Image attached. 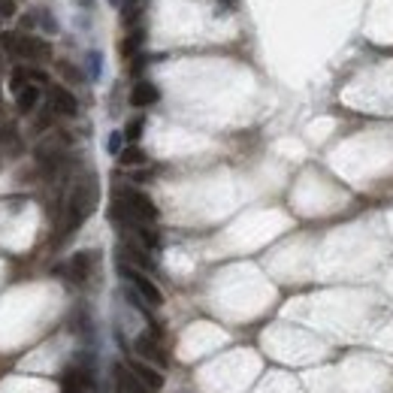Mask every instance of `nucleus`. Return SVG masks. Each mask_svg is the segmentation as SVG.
<instances>
[{"instance_id":"39448f33","label":"nucleus","mask_w":393,"mask_h":393,"mask_svg":"<svg viewBox=\"0 0 393 393\" xmlns=\"http://www.w3.org/2000/svg\"><path fill=\"white\" fill-rule=\"evenodd\" d=\"M94 387V375L88 366H70L61 375V393H88Z\"/></svg>"},{"instance_id":"1a4fd4ad","label":"nucleus","mask_w":393,"mask_h":393,"mask_svg":"<svg viewBox=\"0 0 393 393\" xmlns=\"http://www.w3.org/2000/svg\"><path fill=\"white\" fill-rule=\"evenodd\" d=\"M127 369L142 381L145 387H152L154 393L164 387V372H161V369H154V366H149V363H139V360H127Z\"/></svg>"},{"instance_id":"6e6552de","label":"nucleus","mask_w":393,"mask_h":393,"mask_svg":"<svg viewBox=\"0 0 393 393\" xmlns=\"http://www.w3.org/2000/svg\"><path fill=\"white\" fill-rule=\"evenodd\" d=\"M157 100H161V88L154 82H137L130 88V106L145 109V106H154Z\"/></svg>"},{"instance_id":"dca6fc26","label":"nucleus","mask_w":393,"mask_h":393,"mask_svg":"<svg viewBox=\"0 0 393 393\" xmlns=\"http://www.w3.org/2000/svg\"><path fill=\"white\" fill-rule=\"evenodd\" d=\"M142 127H145V121H142V118H130V121H127V127L121 130V133H125V139H127V142H137V139L142 137Z\"/></svg>"},{"instance_id":"f03ea898","label":"nucleus","mask_w":393,"mask_h":393,"mask_svg":"<svg viewBox=\"0 0 393 393\" xmlns=\"http://www.w3.org/2000/svg\"><path fill=\"white\" fill-rule=\"evenodd\" d=\"M0 49L16 55V58H25V61H49L52 58V46L46 40L33 37V33H21V30L0 33Z\"/></svg>"},{"instance_id":"6ab92c4d","label":"nucleus","mask_w":393,"mask_h":393,"mask_svg":"<svg viewBox=\"0 0 393 393\" xmlns=\"http://www.w3.org/2000/svg\"><path fill=\"white\" fill-rule=\"evenodd\" d=\"M16 13H18L16 0H0V18H13Z\"/></svg>"},{"instance_id":"9d476101","label":"nucleus","mask_w":393,"mask_h":393,"mask_svg":"<svg viewBox=\"0 0 393 393\" xmlns=\"http://www.w3.org/2000/svg\"><path fill=\"white\" fill-rule=\"evenodd\" d=\"M133 348H137V354L142 357V360L157 363V366H166V354H164V348L157 345L154 336H139V339L133 342Z\"/></svg>"},{"instance_id":"0eeeda50","label":"nucleus","mask_w":393,"mask_h":393,"mask_svg":"<svg viewBox=\"0 0 393 393\" xmlns=\"http://www.w3.org/2000/svg\"><path fill=\"white\" fill-rule=\"evenodd\" d=\"M91 269H94V251H76L70 257V263H67V273L76 285H82L91 278Z\"/></svg>"},{"instance_id":"4468645a","label":"nucleus","mask_w":393,"mask_h":393,"mask_svg":"<svg viewBox=\"0 0 393 393\" xmlns=\"http://www.w3.org/2000/svg\"><path fill=\"white\" fill-rule=\"evenodd\" d=\"M118 161H121V166H139V164H145V152L139 145H127V149L118 152Z\"/></svg>"},{"instance_id":"412c9836","label":"nucleus","mask_w":393,"mask_h":393,"mask_svg":"<svg viewBox=\"0 0 393 393\" xmlns=\"http://www.w3.org/2000/svg\"><path fill=\"white\" fill-rule=\"evenodd\" d=\"M109 4H121V0H109Z\"/></svg>"},{"instance_id":"4be33fe9","label":"nucleus","mask_w":393,"mask_h":393,"mask_svg":"<svg viewBox=\"0 0 393 393\" xmlns=\"http://www.w3.org/2000/svg\"><path fill=\"white\" fill-rule=\"evenodd\" d=\"M0 94H4V88H0Z\"/></svg>"},{"instance_id":"20e7f679","label":"nucleus","mask_w":393,"mask_h":393,"mask_svg":"<svg viewBox=\"0 0 393 393\" xmlns=\"http://www.w3.org/2000/svg\"><path fill=\"white\" fill-rule=\"evenodd\" d=\"M118 200L130 209V215L137 218V221H145V224H154L157 221V206H154V200L149 194H142V190L137 188H125L118 194Z\"/></svg>"},{"instance_id":"7ed1b4c3","label":"nucleus","mask_w":393,"mask_h":393,"mask_svg":"<svg viewBox=\"0 0 393 393\" xmlns=\"http://www.w3.org/2000/svg\"><path fill=\"white\" fill-rule=\"evenodd\" d=\"M118 275L125 278L127 285H133V290L149 302V306H164V294H161V287H157L149 275L142 273V269H137V266H127L125 261L118 263Z\"/></svg>"},{"instance_id":"2eb2a0df","label":"nucleus","mask_w":393,"mask_h":393,"mask_svg":"<svg viewBox=\"0 0 393 393\" xmlns=\"http://www.w3.org/2000/svg\"><path fill=\"white\" fill-rule=\"evenodd\" d=\"M85 67H88V76L100 79V70H103V55H100V52H88L85 55Z\"/></svg>"},{"instance_id":"ddd939ff","label":"nucleus","mask_w":393,"mask_h":393,"mask_svg":"<svg viewBox=\"0 0 393 393\" xmlns=\"http://www.w3.org/2000/svg\"><path fill=\"white\" fill-rule=\"evenodd\" d=\"M40 88L37 85H25V88H21V91L16 94V106H18V112H33V109H37L40 106Z\"/></svg>"},{"instance_id":"423d86ee","label":"nucleus","mask_w":393,"mask_h":393,"mask_svg":"<svg viewBox=\"0 0 393 393\" xmlns=\"http://www.w3.org/2000/svg\"><path fill=\"white\" fill-rule=\"evenodd\" d=\"M52 112L55 115H64V118H76L79 115V100L70 88L64 85H52Z\"/></svg>"},{"instance_id":"aec40b11","label":"nucleus","mask_w":393,"mask_h":393,"mask_svg":"<svg viewBox=\"0 0 393 393\" xmlns=\"http://www.w3.org/2000/svg\"><path fill=\"white\" fill-rule=\"evenodd\" d=\"M79 4H85V6H91V0H79Z\"/></svg>"},{"instance_id":"f3484780","label":"nucleus","mask_w":393,"mask_h":393,"mask_svg":"<svg viewBox=\"0 0 393 393\" xmlns=\"http://www.w3.org/2000/svg\"><path fill=\"white\" fill-rule=\"evenodd\" d=\"M58 73H61L64 79H70V82H82V73H79L70 61H58Z\"/></svg>"},{"instance_id":"f257e3e1","label":"nucleus","mask_w":393,"mask_h":393,"mask_svg":"<svg viewBox=\"0 0 393 393\" xmlns=\"http://www.w3.org/2000/svg\"><path fill=\"white\" fill-rule=\"evenodd\" d=\"M94 206H97V182H94V176H88V178H82V182L73 188V194H70V203H67L64 233L70 236L73 230L82 227V224L88 221V215L94 212Z\"/></svg>"},{"instance_id":"a211bd4d","label":"nucleus","mask_w":393,"mask_h":393,"mask_svg":"<svg viewBox=\"0 0 393 393\" xmlns=\"http://www.w3.org/2000/svg\"><path fill=\"white\" fill-rule=\"evenodd\" d=\"M121 142H125V133H121V130H115V133H109V142H106V149H109V154H118V152H121Z\"/></svg>"},{"instance_id":"9b49d317","label":"nucleus","mask_w":393,"mask_h":393,"mask_svg":"<svg viewBox=\"0 0 393 393\" xmlns=\"http://www.w3.org/2000/svg\"><path fill=\"white\" fill-rule=\"evenodd\" d=\"M115 381H118V393H154L152 387H145L127 366H115Z\"/></svg>"},{"instance_id":"f8f14e48","label":"nucleus","mask_w":393,"mask_h":393,"mask_svg":"<svg viewBox=\"0 0 393 393\" xmlns=\"http://www.w3.org/2000/svg\"><path fill=\"white\" fill-rule=\"evenodd\" d=\"M118 254H121V261H130L137 269H142V273H149V269H154V263H152V257L145 254L139 245H133V242H125L118 249Z\"/></svg>"}]
</instances>
